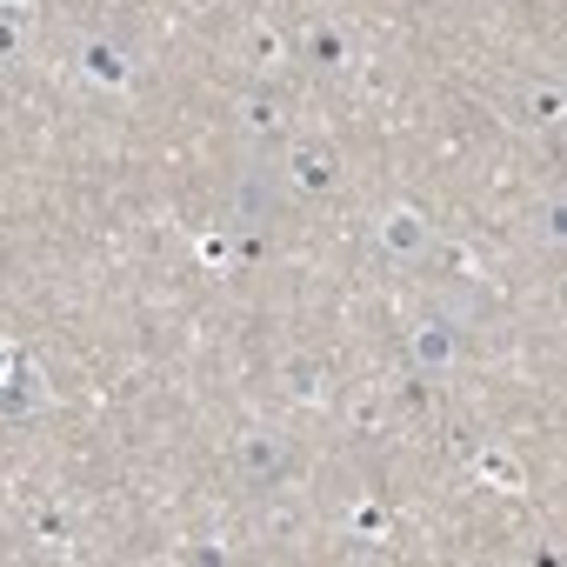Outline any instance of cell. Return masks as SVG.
<instances>
[{
    "mask_svg": "<svg viewBox=\"0 0 567 567\" xmlns=\"http://www.w3.org/2000/svg\"><path fill=\"white\" fill-rule=\"evenodd\" d=\"M374 247H381L388 260H421V254L434 247V220L414 214V207H388V214L374 220Z\"/></svg>",
    "mask_w": 567,
    "mask_h": 567,
    "instance_id": "cell-1",
    "label": "cell"
},
{
    "mask_svg": "<svg viewBox=\"0 0 567 567\" xmlns=\"http://www.w3.org/2000/svg\"><path fill=\"white\" fill-rule=\"evenodd\" d=\"M240 467H247L260 487H274V481H280V467H288V441L267 434V427H247V434H240Z\"/></svg>",
    "mask_w": 567,
    "mask_h": 567,
    "instance_id": "cell-2",
    "label": "cell"
},
{
    "mask_svg": "<svg viewBox=\"0 0 567 567\" xmlns=\"http://www.w3.org/2000/svg\"><path fill=\"white\" fill-rule=\"evenodd\" d=\"M280 181H295L301 194H328V187L341 181V161H334L328 147H295L288 167H280Z\"/></svg>",
    "mask_w": 567,
    "mask_h": 567,
    "instance_id": "cell-3",
    "label": "cell"
},
{
    "mask_svg": "<svg viewBox=\"0 0 567 567\" xmlns=\"http://www.w3.org/2000/svg\"><path fill=\"white\" fill-rule=\"evenodd\" d=\"M81 74H87L94 87H114V94H121V87L134 81V61H127V48H114V41H87V48H81Z\"/></svg>",
    "mask_w": 567,
    "mask_h": 567,
    "instance_id": "cell-4",
    "label": "cell"
},
{
    "mask_svg": "<svg viewBox=\"0 0 567 567\" xmlns=\"http://www.w3.org/2000/svg\"><path fill=\"white\" fill-rule=\"evenodd\" d=\"M454 354H461V334H454L447 321L414 328V368H421V374H447V368H454Z\"/></svg>",
    "mask_w": 567,
    "mask_h": 567,
    "instance_id": "cell-5",
    "label": "cell"
},
{
    "mask_svg": "<svg viewBox=\"0 0 567 567\" xmlns=\"http://www.w3.org/2000/svg\"><path fill=\"white\" fill-rule=\"evenodd\" d=\"M280 127H288V107H280L274 94H247V101H240V134H247V141H274Z\"/></svg>",
    "mask_w": 567,
    "mask_h": 567,
    "instance_id": "cell-6",
    "label": "cell"
},
{
    "mask_svg": "<svg viewBox=\"0 0 567 567\" xmlns=\"http://www.w3.org/2000/svg\"><path fill=\"white\" fill-rule=\"evenodd\" d=\"M308 54H315L321 68H348V34H341V28H315V34H308Z\"/></svg>",
    "mask_w": 567,
    "mask_h": 567,
    "instance_id": "cell-7",
    "label": "cell"
},
{
    "mask_svg": "<svg viewBox=\"0 0 567 567\" xmlns=\"http://www.w3.org/2000/svg\"><path fill=\"white\" fill-rule=\"evenodd\" d=\"M520 107H527V114H520L527 127H534V121L547 127V121H560V87H554V81H547V87H527V94H520Z\"/></svg>",
    "mask_w": 567,
    "mask_h": 567,
    "instance_id": "cell-8",
    "label": "cell"
},
{
    "mask_svg": "<svg viewBox=\"0 0 567 567\" xmlns=\"http://www.w3.org/2000/svg\"><path fill=\"white\" fill-rule=\"evenodd\" d=\"M247 54H254V68H280V54H288V41H280V34H267V28H260V34L247 41Z\"/></svg>",
    "mask_w": 567,
    "mask_h": 567,
    "instance_id": "cell-9",
    "label": "cell"
},
{
    "mask_svg": "<svg viewBox=\"0 0 567 567\" xmlns=\"http://www.w3.org/2000/svg\"><path fill=\"white\" fill-rule=\"evenodd\" d=\"M354 534H368V540H374V534H388V514H381L374 501H361V507H354Z\"/></svg>",
    "mask_w": 567,
    "mask_h": 567,
    "instance_id": "cell-10",
    "label": "cell"
},
{
    "mask_svg": "<svg viewBox=\"0 0 567 567\" xmlns=\"http://www.w3.org/2000/svg\"><path fill=\"white\" fill-rule=\"evenodd\" d=\"M288 388H295V401H321V388H315V368H308V361H295V381H288Z\"/></svg>",
    "mask_w": 567,
    "mask_h": 567,
    "instance_id": "cell-11",
    "label": "cell"
},
{
    "mask_svg": "<svg viewBox=\"0 0 567 567\" xmlns=\"http://www.w3.org/2000/svg\"><path fill=\"white\" fill-rule=\"evenodd\" d=\"M481 474H494V481H507V487H520V474L507 467V454H487V461H481Z\"/></svg>",
    "mask_w": 567,
    "mask_h": 567,
    "instance_id": "cell-12",
    "label": "cell"
},
{
    "mask_svg": "<svg viewBox=\"0 0 567 567\" xmlns=\"http://www.w3.org/2000/svg\"><path fill=\"white\" fill-rule=\"evenodd\" d=\"M200 260H207V267H227V240H220V234H207V240H200Z\"/></svg>",
    "mask_w": 567,
    "mask_h": 567,
    "instance_id": "cell-13",
    "label": "cell"
}]
</instances>
